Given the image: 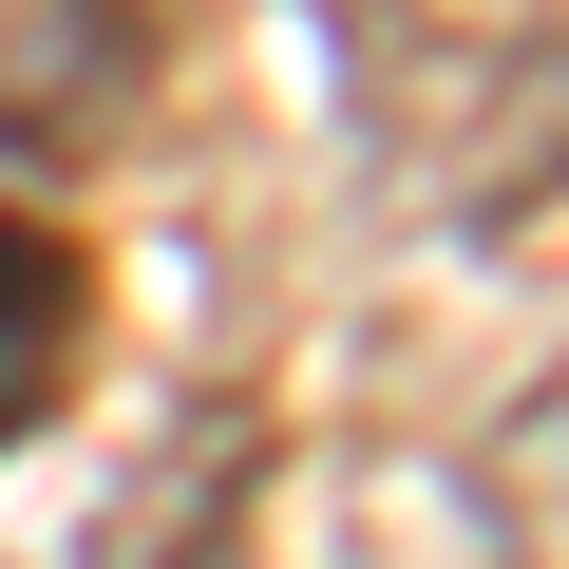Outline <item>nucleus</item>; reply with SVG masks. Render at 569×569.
Instances as JSON below:
<instances>
[{
  "mask_svg": "<svg viewBox=\"0 0 569 569\" xmlns=\"http://www.w3.org/2000/svg\"><path fill=\"white\" fill-rule=\"evenodd\" d=\"M152 96V20L133 0H0V133L20 152H96Z\"/></svg>",
  "mask_w": 569,
  "mask_h": 569,
  "instance_id": "nucleus-1",
  "label": "nucleus"
},
{
  "mask_svg": "<svg viewBox=\"0 0 569 569\" xmlns=\"http://www.w3.org/2000/svg\"><path fill=\"white\" fill-rule=\"evenodd\" d=\"M531 437L569 456V380H550V418H531ZM512 550H531V569H569V531H512Z\"/></svg>",
  "mask_w": 569,
  "mask_h": 569,
  "instance_id": "nucleus-3",
  "label": "nucleus"
},
{
  "mask_svg": "<svg viewBox=\"0 0 569 569\" xmlns=\"http://www.w3.org/2000/svg\"><path fill=\"white\" fill-rule=\"evenodd\" d=\"M77 323H96V284H77V247L39 228V209H0V437H20L58 380H77Z\"/></svg>",
  "mask_w": 569,
  "mask_h": 569,
  "instance_id": "nucleus-2",
  "label": "nucleus"
}]
</instances>
